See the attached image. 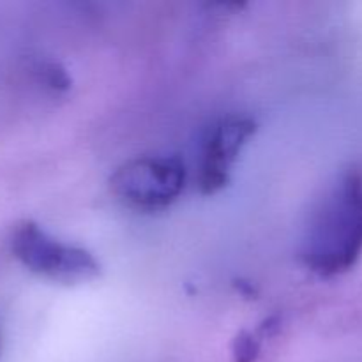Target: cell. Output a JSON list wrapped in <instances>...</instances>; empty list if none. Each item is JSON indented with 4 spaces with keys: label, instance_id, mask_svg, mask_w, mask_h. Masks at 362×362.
I'll list each match as a JSON object with an SVG mask.
<instances>
[{
    "label": "cell",
    "instance_id": "cell-1",
    "mask_svg": "<svg viewBox=\"0 0 362 362\" xmlns=\"http://www.w3.org/2000/svg\"><path fill=\"white\" fill-rule=\"evenodd\" d=\"M362 255V168L336 175L311 214L299 258L313 274L334 278L350 271Z\"/></svg>",
    "mask_w": 362,
    "mask_h": 362
},
{
    "label": "cell",
    "instance_id": "cell-2",
    "mask_svg": "<svg viewBox=\"0 0 362 362\" xmlns=\"http://www.w3.org/2000/svg\"><path fill=\"white\" fill-rule=\"evenodd\" d=\"M13 257L32 274L55 283H83L99 276L94 255L64 243L35 221H21L11 232Z\"/></svg>",
    "mask_w": 362,
    "mask_h": 362
},
{
    "label": "cell",
    "instance_id": "cell-3",
    "mask_svg": "<svg viewBox=\"0 0 362 362\" xmlns=\"http://www.w3.org/2000/svg\"><path fill=\"white\" fill-rule=\"evenodd\" d=\"M187 170L177 156L151 154L126 161L110 179L113 194L127 207L156 212L170 207L182 194Z\"/></svg>",
    "mask_w": 362,
    "mask_h": 362
},
{
    "label": "cell",
    "instance_id": "cell-4",
    "mask_svg": "<svg viewBox=\"0 0 362 362\" xmlns=\"http://www.w3.org/2000/svg\"><path fill=\"white\" fill-rule=\"evenodd\" d=\"M255 131V120L237 113L214 120L204 131L197 154V186L202 194H216L228 184L233 165Z\"/></svg>",
    "mask_w": 362,
    "mask_h": 362
},
{
    "label": "cell",
    "instance_id": "cell-5",
    "mask_svg": "<svg viewBox=\"0 0 362 362\" xmlns=\"http://www.w3.org/2000/svg\"><path fill=\"white\" fill-rule=\"evenodd\" d=\"M262 339L253 332H243L237 336L233 345V362H255L260 354Z\"/></svg>",
    "mask_w": 362,
    "mask_h": 362
},
{
    "label": "cell",
    "instance_id": "cell-6",
    "mask_svg": "<svg viewBox=\"0 0 362 362\" xmlns=\"http://www.w3.org/2000/svg\"><path fill=\"white\" fill-rule=\"evenodd\" d=\"M0 352H2V332H0Z\"/></svg>",
    "mask_w": 362,
    "mask_h": 362
}]
</instances>
